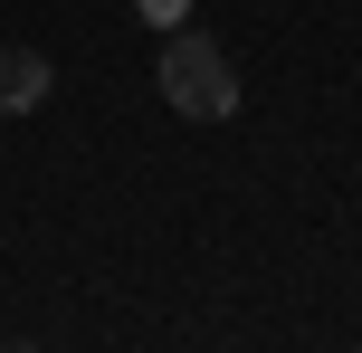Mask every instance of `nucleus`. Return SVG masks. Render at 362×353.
Instances as JSON below:
<instances>
[{
	"label": "nucleus",
	"mask_w": 362,
	"mask_h": 353,
	"mask_svg": "<svg viewBox=\"0 0 362 353\" xmlns=\"http://www.w3.org/2000/svg\"><path fill=\"white\" fill-rule=\"evenodd\" d=\"M57 96V67L38 48H0V115H38Z\"/></svg>",
	"instance_id": "obj_2"
},
{
	"label": "nucleus",
	"mask_w": 362,
	"mask_h": 353,
	"mask_svg": "<svg viewBox=\"0 0 362 353\" xmlns=\"http://www.w3.org/2000/svg\"><path fill=\"white\" fill-rule=\"evenodd\" d=\"M153 86H163V105L181 115V125H229L238 115V67H229V48L219 38H200L191 19L181 29H163V57H153Z\"/></svg>",
	"instance_id": "obj_1"
},
{
	"label": "nucleus",
	"mask_w": 362,
	"mask_h": 353,
	"mask_svg": "<svg viewBox=\"0 0 362 353\" xmlns=\"http://www.w3.org/2000/svg\"><path fill=\"white\" fill-rule=\"evenodd\" d=\"M134 10H144L153 29H181V19H191V0H134Z\"/></svg>",
	"instance_id": "obj_3"
}]
</instances>
